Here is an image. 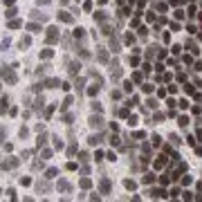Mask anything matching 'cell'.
I'll return each instance as SVG.
<instances>
[{
	"label": "cell",
	"mask_w": 202,
	"mask_h": 202,
	"mask_svg": "<svg viewBox=\"0 0 202 202\" xmlns=\"http://www.w3.org/2000/svg\"><path fill=\"white\" fill-rule=\"evenodd\" d=\"M0 74H2V79H5L9 85H16L18 76L14 74V67H2V70H0Z\"/></svg>",
	"instance_id": "obj_1"
},
{
	"label": "cell",
	"mask_w": 202,
	"mask_h": 202,
	"mask_svg": "<svg viewBox=\"0 0 202 202\" xmlns=\"http://www.w3.org/2000/svg\"><path fill=\"white\" fill-rule=\"evenodd\" d=\"M18 164H20L18 157H9V160H5L2 164H0V168H2V171H9V168H16Z\"/></svg>",
	"instance_id": "obj_2"
},
{
	"label": "cell",
	"mask_w": 202,
	"mask_h": 202,
	"mask_svg": "<svg viewBox=\"0 0 202 202\" xmlns=\"http://www.w3.org/2000/svg\"><path fill=\"white\" fill-rule=\"evenodd\" d=\"M59 29H56V27H50V29H47V43H50V45H54V43H59Z\"/></svg>",
	"instance_id": "obj_3"
},
{
	"label": "cell",
	"mask_w": 202,
	"mask_h": 202,
	"mask_svg": "<svg viewBox=\"0 0 202 202\" xmlns=\"http://www.w3.org/2000/svg\"><path fill=\"white\" fill-rule=\"evenodd\" d=\"M79 67H81V63H79V61H67V72H70V76L79 74Z\"/></svg>",
	"instance_id": "obj_4"
},
{
	"label": "cell",
	"mask_w": 202,
	"mask_h": 202,
	"mask_svg": "<svg viewBox=\"0 0 202 202\" xmlns=\"http://www.w3.org/2000/svg\"><path fill=\"white\" fill-rule=\"evenodd\" d=\"M90 126H92V128H97V130H99V128L103 126V119H101L99 115H97V117H94V115H92V117H90Z\"/></svg>",
	"instance_id": "obj_5"
},
{
	"label": "cell",
	"mask_w": 202,
	"mask_h": 202,
	"mask_svg": "<svg viewBox=\"0 0 202 202\" xmlns=\"http://www.w3.org/2000/svg\"><path fill=\"white\" fill-rule=\"evenodd\" d=\"M43 85H45V88H59V79H45V81H43Z\"/></svg>",
	"instance_id": "obj_6"
},
{
	"label": "cell",
	"mask_w": 202,
	"mask_h": 202,
	"mask_svg": "<svg viewBox=\"0 0 202 202\" xmlns=\"http://www.w3.org/2000/svg\"><path fill=\"white\" fill-rule=\"evenodd\" d=\"M110 186H112V184H110V180H108V177H103V180H101V193H108Z\"/></svg>",
	"instance_id": "obj_7"
},
{
	"label": "cell",
	"mask_w": 202,
	"mask_h": 202,
	"mask_svg": "<svg viewBox=\"0 0 202 202\" xmlns=\"http://www.w3.org/2000/svg\"><path fill=\"white\" fill-rule=\"evenodd\" d=\"M36 191H38V193H45V191H50V184H47V182H36Z\"/></svg>",
	"instance_id": "obj_8"
},
{
	"label": "cell",
	"mask_w": 202,
	"mask_h": 202,
	"mask_svg": "<svg viewBox=\"0 0 202 202\" xmlns=\"http://www.w3.org/2000/svg\"><path fill=\"white\" fill-rule=\"evenodd\" d=\"M29 43H32V38H29V36H23V38L18 41V47H20V50H23V47H29Z\"/></svg>",
	"instance_id": "obj_9"
},
{
	"label": "cell",
	"mask_w": 202,
	"mask_h": 202,
	"mask_svg": "<svg viewBox=\"0 0 202 202\" xmlns=\"http://www.w3.org/2000/svg\"><path fill=\"white\" fill-rule=\"evenodd\" d=\"M59 20H63V23H72V16H70L67 11H59Z\"/></svg>",
	"instance_id": "obj_10"
},
{
	"label": "cell",
	"mask_w": 202,
	"mask_h": 202,
	"mask_svg": "<svg viewBox=\"0 0 202 202\" xmlns=\"http://www.w3.org/2000/svg\"><path fill=\"white\" fill-rule=\"evenodd\" d=\"M45 144H47V135L43 133V135H38V139H36V146L41 148V146H45Z\"/></svg>",
	"instance_id": "obj_11"
},
{
	"label": "cell",
	"mask_w": 202,
	"mask_h": 202,
	"mask_svg": "<svg viewBox=\"0 0 202 202\" xmlns=\"http://www.w3.org/2000/svg\"><path fill=\"white\" fill-rule=\"evenodd\" d=\"M72 186H70V182H65V180H59V191H70Z\"/></svg>",
	"instance_id": "obj_12"
},
{
	"label": "cell",
	"mask_w": 202,
	"mask_h": 202,
	"mask_svg": "<svg viewBox=\"0 0 202 202\" xmlns=\"http://www.w3.org/2000/svg\"><path fill=\"white\" fill-rule=\"evenodd\" d=\"M72 103H74V99H72V97H65V101H63V106H61V110H67L70 106H72Z\"/></svg>",
	"instance_id": "obj_13"
},
{
	"label": "cell",
	"mask_w": 202,
	"mask_h": 202,
	"mask_svg": "<svg viewBox=\"0 0 202 202\" xmlns=\"http://www.w3.org/2000/svg\"><path fill=\"white\" fill-rule=\"evenodd\" d=\"M32 18L41 20V23H45V20H47V16H45V14H38V11H32Z\"/></svg>",
	"instance_id": "obj_14"
},
{
	"label": "cell",
	"mask_w": 202,
	"mask_h": 202,
	"mask_svg": "<svg viewBox=\"0 0 202 202\" xmlns=\"http://www.w3.org/2000/svg\"><path fill=\"white\" fill-rule=\"evenodd\" d=\"M7 103H9V99H7V97H2V99H0V115H2L5 110H7Z\"/></svg>",
	"instance_id": "obj_15"
},
{
	"label": "cell",
	"mask_w": 202,
	"mask_h": 202,
	"mask_svg": "<svg viewBox=\"0 0 202 202\" xmlns=\"http://www.w3.org/2000/svg\"><path fill=\"white\" fill-rule=\"evenodd\" d=\"M83 32H85V29H81V27H76V29H74L72 34H74V38H79V41H81V38H83Z\"/></svg>",
	"instance_id": "obj_16"
},
{
	"label": "cell",
	"mask_w": 202,
	"mask_h": 202,
	"mask_svg": "<svg viewBox=\"0 0 202 202\" xmlns=\"http://www.w3.org/2000/svg\"><path fill=\"white\" fill-rule=\"evenodd\" d=\"M56 173H59L56 168H47V173H45V177H47V180H52V177H56Z\"/></svg>",
	"instance_id": "obj_17"
},
{
	"label": "cell",
	"mask_w": 202,
	"mask_h": 202,
	"mask_svg": "<svg viewBox=\"0 0 202 202\" xmlns=\"http://www.w3.org/2000/svg\"><path fill=\"white\" fill-rule=\"evenodd\" d=\"M52 56H54V52H52V50H43L41 52V59H52Z\"/></svg>",
	"instance_id": "obj_18"
},
{
	"label": "cell",
	"mask_w": 202,
	"mask_h": 202,
	"mask_svg": "<svg viewBox=\"0 0 202 202\" xmlns=\"http://www.w3.org/2000/svg\"><path fill=\"white\" fill-rule=\"evenodd\" d=\"M97 56H99V61H103V63H106V61H108V52H106V50H99V54H97Z\"/></svg>",
	"instance_id": "obj_19"
},
{
	"label": "cell",
	"mask_w": 202,
	"mask_h": 202,
	"mask_svg": "<svg viewBox=\"0 0 202 202\" xmlns=\"http://www.w3.org/2000/svg\"><path fill=\"white\" fill-rule=\"evenodd\" d=\"M50 67H52V65H47V63H45V65H41V67H38V72H36V74H38V76H41V74H45V72H47Z\"/></svg>",
	"instance_id": "obj_20"
},
{
	"label": "cell",
	"mask_w": 202,
	"mask_h": 202,
	"mask_svg": "<svg viewBox=\"0 0 202 202\" xmlns=\"http://www.w3.org/2000/svg\"><path fill=\"white\" fill-rule=\"evenodd\" d=\"M110 47H112V52H119V41H117V38L110 41Z\"/></svg>",
	"instance_id": "obj_21"
},
{
	"label": "cell",
	"mask_w": 202,
	"mask_h": 202,
	"mask_svg": "<svg viewBox=\"0 0 202 202\" xmlns=\"http://www.w3.org/2000/svg\"><path fill=\"white\" fill-rule=\"evenodd\" d=\"M101 139H103L101 135H92V137H90V144H92V146H94V144H99Z\"/></svg>",
	"instance_id": "obj_22"
},
{
	"label": "cell",
	"mask_w": 202,
	"mask_h": 202,
	"mask_svg": "<svg viewBox=\"0 0 202 202\" xmlns=\"http://www.w3.org/2000/svg\"><path fill=\"white\" fill-rule=\"evenodd\" d=\"M153 180H155V177H153L151 173H148V175H144V177H142V182H144V184H151Z\"/></svg>",
	"instance_id": "obj_23"
},
{
	"label": "cell",
	"mask_w": 202,
	"mask_h": 202,
	"mask_svg": "<svg viewBox=\"0 0 202 202\" xmlns=\"http://www.w3.org/2000/svg\"><path fill=\"white\" fill-rule=\"evenodd\" d=\"M94 18H97L99 23H103V20H106V14H103V11H97V14H94Z\"/></svg>",
	"instance_id": "obj_24"
},
{
	"label": "cell",
	"mask_w": 202,
	"mask_h": 202,
	"mask_svg": "<svg viewBox=\"0 0 202 202\" xmlns=\"http://www.w3.org/2000/svg\"><path fill=\"white\" fill-rule=\"evenodd\" d=\"M9 27H11V29H18V27H23V23H20V20H11Z\"/></svg>",
	"instance_id": "obj_25"
},
{
	"label": "cell",
	"mask_w": 202,
	"mask_h": 202,
	"mask_svg": "<svg viewBox=\"0 0 202 202\" xmlns=\"http://www.w3.org/2000/svg\"><path fill=\"white\" fill-rule=\"evenodd\" d=\"M43 103H45V101H43V97H38V99H36V106H34V108H36V110H38V112H41Z\"/></svg>",
	"instance_id": "obj_26"
},
{
	"label": "cell",
	"mask_w": 202,
	"mask_h": 202,
	"mask_svg": "<svg viewBox=\"0 0 202 202\" xmlns=\"http://www.w3.org/2000/svg\"><path fill=\"white\" fill-rule=\"evenodd\" d=\"M5 16H7V18H14V16H16V9H14V7L7 9V11H5Z\"/></svg>",
	"instance_id": "obj_27"
},
{
	"label": "cell",
	"mask_w": 202,
	"mask_h": 202,
	"mask_svg": "<svg viewBox=\"0 0 202 202\" xmlns=\"http://www.w3.org/2000/svg\"><path fill=\"white\" fill-rule=\"evenodd\" d=\"M97 92H99V85H92V88H88V94H92V97H94Z\"/></svg>",
	"instance_id": "obj_28"
},
{
	"label": "cell",
	"mask_w": 202,
	"mask_h": 202,
	"mask_svg": "<svg viewBox=\"0 0 202 202\" xmlns=\"http://www.w3.org/2000/svg\"><path fill=\"white\" fill-rule=\"evenodd\" d=\"M20 184H23V186H29V184H32V180H29V177H20Z\"/></svg>",
	"instance_id": "obj_29"
},
{
	"label": "cell",
	"mask_w": 202,
	"mask_h": 202,
	"mask_svg": "<svg viewBox=\"0 0 202 202\" xmlns=\"http://www.w3.org/2000/svg\"><path fill=\"white\" fill-rule=\"evenodd\" d=\"M54 148H63V142H61L59 137H54Z\"/></svg>",
	"instance_id": "obj_30"
},
{
	"label": "cell",
	"mask_w": 202,
	"mask_h": 202,
	"mask_svg": "<svg viewBox=\"0 0 202 202\" xmlns=\"http://www.w3.org/2000/svg\"><path fill=\"white\" fill-rule=\"evenodd\" d=\"M76 153V144H70V148H67V155H74Z\"/></svg>",
	"instance_id": "obj_31"
},
{
	"label": "cell",
	"mask_w": 202,
	"mask_h": 202,
	"mask_svg": "<svg viewBox=\"0 0 202 202\" xmlns=\"http://www.w3.org/2000/svg\"><path fill=\"white\" fill-rule=\"evenodd\" d=\"M41 155H43V160H47V157H52V151H50V148H45Z\"/></svg>",
	"instance_id": "obj_32"
},
{
	"label": "cell",
	"mask_w": 202,
	"mask_h": 202,
	"mask_svg": "<svg viewBox=\"0 0 202 202\" xmlns=\"http://www.w3.org/2000/svg\"><path fill=\"white\" fill-rule=\"evenodd\" d=\"M27 29H29V32H38V29H41V27L36 25V23H32V25H27Z\"/></svg>",
	"instance_id": "obj_33"
},
{
	"label": "cell",
	"mask_w": 202,
	"mask_h": 202,
	"mask_svg": "<svg viewBox=\"0 0 202 202\" xmlns=\"http://www.w3.org/2000/svg\"><path fill=\"white\" fill-rule=\"evenodd\" d=\"M38 168H43V162H41V160L34 162V171H38Z\"/></svg>",
	"instance_id": "obj_34"
},
{
	"label": "cell",
	"mask_w": 202,
	"mask_h": 202,
	"mask_svg": "<svg viewBox=\"0 0 202 202\" xmlns=\"http://www.w3.org/2000/svg\"><path fill=\"white\" fill-rule=\"evenodd\" d=\"M81 186H83V189H88V186H90V180H88V177H83V180H81Z\"/></svg>",
	"instance_id": "obj_35"
},
{
	"label": "cell",
	"mask_w": 202,
	"mask_h": 202,
	"mask_svg": "<svg viewBox=\"0 0 202 202\" xmlns=\"http://www.w3.org/2000/svg\"><path fill=\"white\" fill-rule=\"evenodd\" d=\"M52 112H54V106H50V108H47V112H45V119H50V117H52Z\"/></svg>",
	"instance_id": "obj_36"
},
{
	"label": "cell",
	"mask_w": 202,
	"mask_h": 202,
	"mask_svg": "<svg viewBox=\"0 0 202 202\" xmlns=\"http://www.w3.org/2000/svg\"><path fill=\"white\" fill-rule=\"evenodd\" d=\"M126 43H128V45H130V43H135V36H133V34H126Z\"/></svg>",
	"instance_id": "obj_37"
},
{
	"label": "cell",
	"mask_w": 202,
	"mask_h": 202,
	"mask_svg": "<svg viewBox=\"0 0 202 202\" xmlns=\"http://www.w3.org/2000/svg\"><path fill=\"white\" fill-rule=\"evenodd\" d=\"M124 184H126V189H135V182H133V180H126Z\"/></svg>",
	"instance_id": "obj_38"
},
{
	"label": "cell",
	"mask_w": 202,
	"mask_h": 202,
	"mask_svg": "<svg viewBox=\"0 0 202 202\" xmlns=\"http://www.w3.org/2000/svg\"><path fill=\"white\" fill-rule=\"evenodd\" d=\"M76 90H79V92L83 90V79H79V81H76Z\"/></svg>",
	"instance_id": "obj_39"
},
{
	"label": "cell",
	"mask_w": 202,
	"mask_h": 202,
	"mask_svg": "<svg viewBox=\"0 0 202 202\" xmlns=\"http://www.w3.org/2000/svg\"><path fill=\"white\" fill-rule=\"evenodd\" d=\"M83 9H85V11H92V2L88 0V2H85V5H83Z\"/></svg>",
	"instance_id": "obj_40"
},
{
	"label": "cell",
	"mask_w": 202,
	"mask_h": 202,
	"mask_svg": "<svg viewBox=\"0 0 202 202\" xmlns=\"http://www.w3.org/2000/svg\"><path fill=\"white\" fill-rule=\"evenodd\" d=\"M189 124V117H180V126H186Z\"/></svg>",
	"instance_id": "obj_41"
},
{
	"label": "cell",
	"mask_w": 202,
	"mask_h": 202,
	"mask_svg": "<svg viewBox=\"0 0 202 202\" xmlns=\"http://www.w3.org/2000/svg\"><path fill=\"white\" fill-rule=\"evenodd\" d=\"M63 119H65V124H72V121H74V117H72V115H65Z\"/></svg>",
	"instance_id": "obj_42"
},
{
	"label": "cell",
	"mask_w": 202,
	"mask_h": 202,
	"mask_svg": "<svg viewBox=\"0 0 202 202\" xmlns=\"http://www.w3.org/2000/svg\"><path fill=\"white\" fill-rule=\"evenodd\" d=\"M14 2H16V0H5V5H9V7H11Z\"/></svg>",
	"instance_id": "obj_43"
},
{
	"label": "cell",
	"mask_w": 202,
	"mask_h": 202,
	"mask_svg": "<svg viewBox=\"0 0 202 202\" xmlns=\"http://www.w3.org/2000/svg\"><path fill=\"white\" fill-rule=\"evenodd\" d=\"M36 2H38V5H47L50 0H36Z\"/></svg>",
	"instance_id": "obj_44"
}]
</instances>
